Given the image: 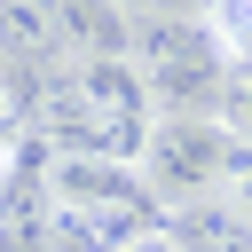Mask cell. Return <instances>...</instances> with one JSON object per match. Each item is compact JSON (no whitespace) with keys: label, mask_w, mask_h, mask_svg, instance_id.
Here are the masks:
<instances>
[{"label":"cell","mask_w":252,"mask_h":252,"mask_svg":"<svg viewBox=\"0 0 252 252\" xmlns=\"http://www.w3.org/2000/svg\"><path fill=\"white\" fill-rule=\"evenodd\" d=\"M55 252H126L134 236L165 228V205L150 197L142 165L110 158H55Z\"/></svg>","instance_id":"6da1fadb"},{"label":"cell","mask_w":252,"mask_h":252,"mask_svg":"<svg viewBox=\"0 0 252 252\" xmlns=\"http://www.w3.org/2000/svg\"><path fill=\"white\" fill-rule=\"evenodd\" d=\"M134 71L158 118H220L236 55L213 16H134Z\"/></svg>","instance_id":"7a4b0ae2"},{"label":"cell","mask_w":252,"mask_h":252,"mask_svg":"<svg viewBox=\"0 0 252 252\" xmlns=\"http://www.w3.org/2000/svg\"><path fill=\"white\" fill-rule=\"evenodd\" d=\"M244 158H252V142H236L220 118H158L150 126V150H142V181H150V197L173 220L189 205L228 197V181L244 173Z\"/></svg>","instance_id":"3957f363"},{"label":"cell","mask_w":252,"mask_h":252,"mask_svg":"<svg viewBox=\"0 0 252 252\" xmlns=\"http://www.w3.org/2000/svg\"><path fill=\"white\" fill-rule=\"evenodd\" d=\"M55 150L24 142L0 165V252H55Z\"/></svg>","instance_id":"277c9868"},{"label":"cell","mask_w":252,"mask_h":252,"mask_svg":"<svg viewBox=\"0 0 252 252\" xmlns=\"http://www.w3.org/2000/svg\"><path fill=\"white\" fill-rule=\"evenodd\" d=\"M55 32L71 63L94 55H134V8L126 0H55Z\"/></svg>","instance_id":"5b68a950"},{"label":"cell","mask_w":252,"mask_h":252,"mask_svg":"<svg viewBox=\"0 0 252 252\" xmlns=\"http://www.w3.org/2000/svg\"><path fill=\"white\" fill-rule=\"evenodd\" d=\"M165 228H173V244H181V252H252V228H244V213H236L228 197L189 205V213H173Z\"/></svg>","instance_id":"8992f818"},{"label":"cell","mask_w":252,"mask_h":252,"mask_svg":"<svg viewBox=\"0 0 252 252\" xmlns=\"http://www.w3.org/2000/svg\"><path fill=\"white\" fill-rule=\"evenodd\" d=\"M220 126H228L236 142H252V63H236V71H228V94H220Z\"/></svg>","instance_id":"52a82bcc"},{"label":"cell","mask_w":252,"mask_h":252,"mask_svg":"<svg viewBox=\"0 0 252 252\" xmlns=\"http://www.w3.org/2000/svg\"><path fill=\"white\" fill-rule=\"evenodd\" d=\"M134 16H213L220 0H126Z\"/></svg>","instance_id":"ba28073f"},{"label":"cell","mask_w":252,"mask_h":252,"mask_svg":"<svg viewBox=\"0 0 252 252\" xmlns=\"http://www.w3.org/2000/svg\"><path fill=\"white\" fill-rule=\"evenodd\" d=\"M228 205H236V213H244V228H252V158H244V173L228 181Z\"/></svg>","instance_id":"9c48e42d"},{"label":"cell","mask_w":252,"mask_h":252,"mask_svg":"<svg viewBox=\"0 0 252 252\" xmlns=\"http://www.w3.org/2000/svg\"><path fill=\"white\" fill-rule=\"evenodd\" d=\"M126 252H181V244H173V228H150V236H134Z\"/></svg>","instance_id":"30bf717a"}]
</instances>
